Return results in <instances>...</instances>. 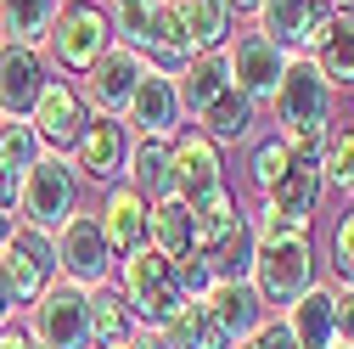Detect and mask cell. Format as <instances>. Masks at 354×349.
<instances>
[{"mask_svg": "<svg viewBox=\"0 0 354 349\" xmlns=\"http://www.w3.org/2000/svg\"><path fill=\"white\" fill-rule=\"evenodd\" d=\"M141 62L147 68H158V73H180L197 51H192V39H186V28H180V12L169 6V0H152V12H147V34H141Z\"/></svg>", "mask_w": 354, "mask_h": 349, "instance_id": "obj_18", "label": "cell"}, {"mask_svg": "<svg viewBox=\"0 0 354 349\" xmlns=\"http://www.w3.org/2000/svg\"><path fill=\"white\" fill-rule=\"evenodd\" d=\"M46 57H39V46H17V39H0V113L6 118H28L39 91H46Z\"/></svg>", "mask_w": 354, "mask_h": 349, "instance_id": "obj_15", "label": "cell"}, {"mask_svg": "<svg viewBox=\"0 0 354 349\" xmlns=\"http://www.w3.org/2000/svg\"><path fill=\"white\" fill-rule=\"evenodd\" d=\"M158 332L169 338V349H236V343H231V332L214 321L208 298H186L180 310H174V316L158 327Z\"/></svg>", "mask_w": 354, "mask_h": 349, "instance_id": "obj_25", "label": "cell"}, {"mask_svg": "<svg viewBox=\"0 0 354 349\" xmlns=\"http://www.w3.org/2000/svg\"><path fill=\"white\" fill-rule=\"evenodd\" d=\"M136 338H141V316L129 310V298L113 282L91 287V349H129Z\"/></svg>", "mask_w": 354, "mask_h": 349, "instance_id": "obj_20", "label": "cell"}, {"mask_svg": "<svg viewBox=\"0 0 354 349\" xmlns=\"http://www.w3.org/2000/svg\"><path fill=\"white\" fill-rule=\"evenodd\" d=\"M174 287H180L186 298H203L208 287H214V265H208V253H180V259H174Z\"/></svg>", "mask_w": 354, "mask_h": 349, "instance_id": "obj_38", "label": "cell"}, {"mask_svg": "<svg viewBox=\"0 0 354 349\" xmlns=\"http://www.w3.org/2000/svg\"><path fill=\"white\" fill-rule=\"evenodd\" d=\"M113 6H129V0H113Z\"/></svg>", "mask_w": 354, "mask_h": 349, "instance_id": "obj_46", "label": "cell"}, {"mask_svg": "<svg viewBox=\"0 0 354 349\" xmlns=\"http://www.w3.org/2000/svg\"><path fill=\"white\" fill-rule=\"evenodd\" d=\"M315 68L332 79V91H354V17L348 12H332L326 34L315 39Z\"/></svg>", "mask_w": 354, "mask_h": 349, "instance_id": "obj_29", "label": "cell"}, {"mask_svg": "<svg viewBox=\"0 0 354 349\" xmlns=\"http://www.w3.org/2000/svg\"><path fill=\"white\" fill-rule=\"evenodd\" d=\"M332 349H348V343H332Z\"/></svg>", "mask_w": 354, "mask_h": 349, "instance_id": "obj_47", "label": "cell"}, {"mask_svg": "<svg viewBox=\"0 0 354 349\" xmlns=\"http://www.w3.org/2000/svg\"><path fill=\"white\" fill-rule=\"evenodd\" d=\"M174 12H180L192 51H225L231 46V28H236L231 0H174Z\"/></svg>", "mask_w": 354, "mask_h": 349, "instance_id": "obj_26", "label": "cell"}, {"mask_svg": "<svg viewBox=\"0 0 354 349\" xmlns=\"http://www.w3.org/2000/svg\"><path fill=\"white\" fill-rule=\"evenodd\" d=\"M73 214H79V169L68 152H46L17 186V220L57 237Z\"/></svg>", "mask_w": 354, "mask_h": 349, "instance_id": "obj_1", "label": "cell"}, {"mask_svg": "<svg viewBox=\"0 0 354 349\" xmlns=\"http://www.w3.org/2000/svg\"><path fill=\"white\" fill-rule=\"evenodd\" d=\"M141 73H147V62H141V51H129V46H113L91 73V102H96V113H113V118H124V107H129V96H136V84H141Z\"/></svg>", "mask_w": 354, "mask_h": 349, "instance_id": "obj_19", "label": "cell"}, {"mask_svg": "<svg viewBox=\"0 0 354 349\" xmlns=\"http://www.w3.org/2000/svg\"><path fill=\"white\" fill-rule=\"evenodd\" d=\"M253 124H259V102L242 96L236 84H225V91H219V96L197 113V129H203L214 147H219V141H248V136H253Z\"/></svg>", "mask_w": 354, "mask_h": 349, "instance_id": "obj_24", "label": "cell"}, {"mask_svg": "<svg viewBox=\"0 0 354 349\" xmlns=\"http://www.w3.org/2000/svg\"><path fill=\"white\" fill-rule=\"evenodd\" d=\"M203 298H208L214 321L231 332V343L253 338V332H259V321L270 316V310H264V298H259V287H253V282H214V287H208Z\"/></svg>", "mask_w": 354, "mask_h": 349, "instance_id": "obj_22", "label": "cell"}, {"mask_svg": "<svg viewBox=\"0 0 354 349\" xmlns=\"http://www.w3.org/2000/svg\"><path fill=\"white\" fill-rule=\"evenodd\" d=\"M51 57H57V68L62 73H91L113 46H118V34H113V12H102L96 0H68V6L57 12V23H51Z\"/></svg>", "mask_w": 354, "mask_h": 349, "instance_id": "obj_3", "label": "cell"}, {"mask_svg": "<svg viewBox=\"0 0 354 349\" xmlns=\"http://www.w3.org/2000/svg\"><path fill=\"white\" fill-rule=\"evenodd\" d=\"M287 327H292L298 349H332L337 343V287L332 282H315L287 310Z\"/></svg>", "mask_w": 354, "mask_h": 349, "instance_id": "obj_21", "label": "cell"}, {"mask_svg": "<svg viewBox=\"0 0 354 349\" xmlns=\"http://www.w3.org/2000/svg\"><path fill=\"white\" fill-rule=\"evenodd\" d=\"M113 248H107V237H102V220L96 214H73V220L57 231V276L62 282H73V287H102L107 276H113Z\"/></svg>", "mask_w": 354, "mask_h": 349, "instance_id": "obj_8", "label": "cell"}, {"mask_svg": "<svg viewBox=\"0 0 354 349\" xmlns=\"http://www.w3.org/2000/svg\"><path fill=\"white\" fill-rule=\"evenodd\" d=\"M236 349H298V338H292L287 316H264V321H259V332H253V338H242Z\"/></svg>", "mask_w": 354, "mask_h": 349, "instance_id": "obj_39", "label": "cell"}, {"mask_svg": "<svg viewBox=\"0 0 354 349\" xmlns=\"http://www.w3.org/2000/svg\"><path fill=\"white\" fill-rule=\"evenodd\" d=\"M326 23H332L326 0H259V34L276 39V46L292 51V57L315 51V39L326 34Z\"/></svg>", "mask_w": 354, "mask_h": 349, "instance_id": "obj_12", "label": "cell"}, {"mask_svg": "<svg viewBox=\"0 0 354 349\" xmlns=\"http://www.w3.org/2000/svg\"><path fill=\"white\" fill-rule=\"evenodd\" d=\"M276 136L287 141L292 163H304V169H321V152H326V136H332V124H281Z\"/></svg>", "mask_w": 354, "mask_h": 349, "instance_id": "obj_37", "label": "cell"}, {"mask_svg": "<svg viewBox=\"0 0 354 349\" xmlns=\"http://www.w3.org/2000/svg\"><path fill=\"white\" fill-rule=\"evenodd\" d=\"M321 181L332 192H348L354 197V124H332L326 152H321Z\"/></svg>", "mask_w": 354, "mask_h": 349, "instance_id": "obj_34", "label": "cell"}, {"mask_svg": "<svg viewBox=\"0 0 354 349\" xmlns=\"http://www.w3.org/2000/svg\"><path fill=\"white\" fill-rule=\"evenodd\" d=\"M62 0H0V34L17 46H46Z\"/></svg>", "mask_w": 354, "mask_h": 349, "instance_id": "obj_30", "label": "cell"}, {"mask_svg": "<svg viewBox=\"0 0 354 349\" xmlns=\"http://www.w3.org/2000/svg\"><path fill=\"white\" fill-rule=\"evenodd\" d=\"M337 343L354 349V287H337Z\"/></svg>", "mask_w": 354, "mask_h": 349, "instance_id": "obj_40", "label": "cell"}, {"mask_svg": "<svg viewBox=\"0 0 354 349\" xmlns=\"http://www.w3.org/2000/svg\"><path fill=\"white\" fill-rule=\"evenodd\" d=\"M253 287L264 298L270 316H287L292 304L315 287V248L309 237H276V242H259L253 259Z\"/></svg>", "mask_w": 354, "mask_h": 349, "instance_id": "obj_2", "label": "cell"}, {"mask_svg": "<svg viewBox=\"0 0 354 349\" xmlns=\"http://www.w3.org/2000/svg\"><path fill=\"white\" fill-rule=\"evenodd\" d=\"M0 276H6V287H12V304H17V310H28V304L57 282V237L17 220L6 253H0Z\"/></svg>", "mask_w": 354, "mask_h": 349, "instance_id": "obj_7", "label": "cell"}, {"mask_svg": "<svg viewBox=\"0 0 354 349\" xmlns=\"http://www.w3.org/2000/svg\"><path fill=\"white\" fill-rule=\"evenodd\" d=\"M326 265H332V287H354V203L337 214L332 226V242H326Z\"/></svg>", "mask_w": 354, "mask_h": 349, "instance_id": "obj_36", "label": "cell"}, {"mask_svg": "<svg viewBox=\"0 0 354 349\" xmlns=\"http://www.w3.org/2000/svg\"><path fill=\"white\" fill-rule=\"evenodd\" d=\"M84 118H91V113H84V96L73 91L68 79H46V91H39V102H34V113H28V124L39 129L46 152H73Z\"/></svg>", "mask_w": 354, "mask_h": 349, "instance_id": "obj_17", "label": "cell"}, {"mask_svg": "<svg viewBox=\"0 0 354 349\" xmlns=\"http://www.w3.org/2000/svg\"><path fill=\"white\" fill-rule=\"evenodd\" d=\"M248 174H253V186L270 197L287 174H292V152H287V141L281 136H270V141H259L253 147V158H248Z\"/></svg>", "mask_w": 354, "mask_h": 349, "instance_id": "obj_35", "label": "cell"}, {"mask_svg": "<svg viewBox=\"0 0 354 349\" xmlns=\"http://www.w3.org/2000/svg\"><path fill=\"white\" fill-rule=\"evenodd\" d=\"M12 231H17V208H0V253H6V242H12Z\"/></svg>", "mask_w": 354, "mask_h": 349, "instance_id": "obj_44", "label": "cell"}, {"mask_svg": "<svg viewBox=\"0 0 354 349\" xmlns=\"http://www.w3.org/2000/svg\"><path fill=\"white\" fill-rule=\"evenodd\" d=\"M276 118L281 124H332V107H337V91L332 79L315 68V57H292L281 84H276Z\"/></svg>", "mask_w": 354, "mask_h": 349, "instance_id": "obj_10", "label": "cell"}, {"mask_svg": "<svg viewBox=\"0 0 354 349\" xmlns=\"http://www.w3.org/2000/svg\"><path fill=\"white\" fill-rule=\"evenodd\" d=\"M231 84V62H225V51H197L180 73H174V91H180V107L197 118L219 91Z\"/></svg>", "mask_w": 354, "mask_h": 349, "instance_id": "obj_28", "label": "cell"}, {"mask_svg": "<svg viewBox=\"0 0 354 349\" xmlns=\"http://www.w3.org/2000/svg\"><path fill=\"white\" fill-rule=\"evenodd\" d=\"M225 62H231V84H236L242 96H253V102H276V84H281L292 51H281L276 39H264V34L253 28V34H236L231 46H225Z\"/></svg>", "mask_w": 354, "mask_h": 349, "instance_id": "obj_11", "label": "cell"}, {"mask_svg": "<svg viewBox=\"0 0 354 349\" xmlns=\"http://www.w3.org/2000/svg\"><path fill=\"white\" fill-rule=\"evenodd\" d=\"M17 186H23V174H12L0 163V208H17Z\"/></svg>", "mask_w": 354, "mask_h": 349, "instance_id": "obj_41", "label": "cell"}, {"mask_svg": "<svg viewBox=\"0 0 354 349\" xmlns=\"http://www.w3.org/2000/svg\"><path fill=\"white\" fill-rule=\"evenodd\" d=\"M180 118H186V107H180V91H174V79L158 73V68H147L141 84H136V96H129V107H124V124L136 129V136L174 141V136H180Z\"/></svg>", "mask_w": 354, "mask_h": 349, "instance_id": "obj_14", "label": "cell"}, {"mask_svg": "<svg viewBox=\"0 0 354 349\" xmlns=\"http://www.w3.org/2000/svg\"><path fill=\"white\" fill-rule=\"evenodd\" d=\"M39 158H46V141H39V129L28 118H6L0 124V163L12 174H28Z\"/></svg>", "mask_w": 354, "mask_h": 349, "instance_id": "obj_33", "label": "cell"}, {"mask_svg": "<svg viewBox=\"0 0 354 349\" xmlns=\"http://www.w3.org/2000/svg\"><path fill=\"white\" fill-rule=\"evenodd\" d=\"M321 192H326L321 169L292 163V174H287V181H281L270 197H264L259 220H253L259 242H276V237H309V226H315V208H321Z\"/></svg>", "mask_w": 354, "mask_h": 349, "instance_id": "obj_6", "label": "cell"}, {"mask_svg": "<svg viewBox=\"0 0 354 349\" xmlns=\"http://www.w3.org/2000/svg\"><path fill=\"white\" fill-rule=\"evenodd\" d=\"M68 158H73V169H79V181H96V186L124 181V158H129V124H124V118H113V113H91Z\"/></svg>", "mask_w": 354, "mask_h": 349, "instance_id": "obj_9", "label": "cell"}, {"mask_svg": "<svg viewBox=\"0 0 354 349\" xmlns=\"http://www.w3.org/2000/svg\"><path fill=\"white\" fill-rule=\"evenodd\" d=\"M39 349H91V287L73 282H51L28 304V327H23Z\"/></svg>", "mask_w": 354, "mask_h": 349, "instance_id": "obj_4", "label": "cell"}, {"mask_svg": "<svg viewBox=\"0 0 354 349\" xmlns=\"http://www.w3.org/2000/svg\"><path fill=\"white\" fill-rule=\"evenodd\" d=\"M0 124H6V113H0Z\"/></svg>", "mask_w": 354, "mask_h": 349, "instance_id": "obj_48", "label": "cell"}, {"mask_svg": "<svg viewBox=\"0 0 354 349\" xmlns=\"http://www.w3.org/2000/svg\"><path fill=\"white\" fill-rule=\"evenodd\" d=\"M124 181L136 186L147 203H163V197H174V174H169V141H152V136L129 141V158H124Z\"/></svg>", "mask_w": 354, "mask_h": 349, "instance_id": "obj_27", "label": "cell"}, {"mask_svg": "<svg viewBox=\"0 0 354 349\" xmlns=\"http://www.w3.org/2000/svg\"><path fill=\"white\" fill-rule=\"evenodd\" d=\"M0 349H34V338L23 327H0Z\"/></svg>", "mask_w": 354, "mask_h": 349, "instance_id": "obj_42", "label": "cell"}, {"mask_svg": "<svg viewBox=\"0 0 354 349\" xmlns=\"http://www.w3.org/2000/svg\"><path fill=\"white\" fill-rule=\"evenodd\" d=\"M12 316H17V304H12V287H6V276H0V327H12Z\"/></svg>", "mask_w": 354, "mask_h": 349, "instance_id": "obj_43", "label": "cell"}, {"mask_svg": "<svg viewBox=\"0 0 354 349\" xmlns=\"http://www.w3.org/2000/svg\"><path fill=\"white\" fill-rule=\"evenodd\" d=\"M253 259H259V231H253V220H242L225 242L208 253L214 282H253Z\"/></svg>", "mask_w": 354, "mask_h": 349, "instance_id": "obj_31", "label": "cell"}, {"mask_svg": "<svg viewBox=\"0 0 354 349\" xmlns=\"http://www.w3.org/2000/svg\"><path fill=\"white\" fill-rule=\"evenodd\" d=\"M62 6H68V0H62Z\"/></svg>", "mask_w": 354, "mask_h": 349, "instance_id": "obj_50", "label": "cell"}, {"mask_svg": "<svg viewBox=\"0 0 354 349\" xmlns=\"http://www.w3.org/2000/svg\"><path fill=\"white\" fill-rule=\"evenodd\" d=\"M326 6H332V0H326Z\"/></svg>", "mask_w": 354, "mask_h": 349, "instance_id": "obj_49", "label": "cell"}, {"mask_svg": "<svg viewBox=\"0 0 354 349\" xmlns=\"http://www.w3.org/2000/svg\"><path fill=\"white\" fill-rule=\"evenodd\" d=\"M152 248L169 253V259L192 253V203H186V197H163V203H152Z\"/></svg>", "mask_w": 354, "mask_h": 349, "instance_id": "obj_32", "label": "cell"}, {"mask_svg": "<svg viewBox=\"0 0 354 349\" xmlns=\"http://www.w3.org/2000/svg\"><path fill=\"white\" fill-rule=\"evenodd\" d=\"M96 220H102V237H107L113 259H129V253L152 248V203L129 186V181H113V186H107Z\"/></svg>", "mask_w": 354, "mask_h": 349, "instance_id": "obj_13", "label": "cell"}, {"mask_svg": "<svg viewBox=\"0 0 354 349\" xmlns=\"http://www.w3.org/2000/svg\"><path fill=\"white\" fill-rule=\"evenodd\" d=\"M118 293L129 298V310L141 316V327H163L186 304V293L174 287V259L158 253V248H141V253L118 259Z\"/></svg>", "mask_w": 354, "mask_h": 349, "instance_id": "obj_5", "label": "cell"}, {"mask_svg": "<svg viewBox=\"0 0 354 349\" xmlns=\"http://www.w3.org/2000/svg\"><path fill=\"white\" fill-rule=\"evenodd\" d=\"M236 226H242V203L231 186H214V192L192 197V248L197 253H214Z\"/></svg>", "mask_w": 354, "mask_h": 349, "instance_id": "obj_23", "label": "cell"}, {"mask_svg": "<svg viewBox=\"0 0 354 349\" xmlns=\"http://www.w3.org/2000/svg\"><path fill=\"white\" fill-rule=\"evenodd\" d=\"M231 12H259V0H231Z\"/></svg>", "mask_w": 354, "mask_h": 349, "instance_id": "obj_45", "label": "cell"}, {"mask_svg": "<svg viewBox=\"0 0 354 349\" xmlns=\"http://www.w3.org/2000/svg\"><path fill=\"white\" fill-rule=\"evenodd\" d=\"M169 174H174V197H203L214 186H225V163H219V147L203 136V129H180L169 141Z\"/></svg>", "mask_w": 354, "mask_h": 349, "instance_id": "obj_16", "label": "cell"}]
</instances>
